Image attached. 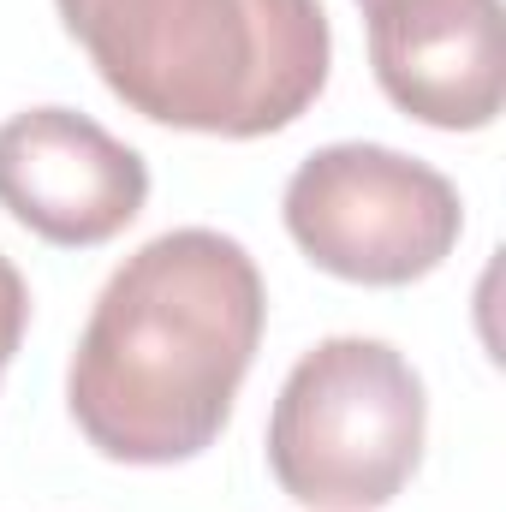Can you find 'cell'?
<instances>
[{
  "label": "cell",
  "mask_w": 506,
  "mask_h": 512,
  "mask_svg": "<svg viewBox=\"0 0 506 512\" xmlns=\"http://www.w3.org/2000/svg\"><path fill=\"white\" fill-rule=\"evenodd\" d=\"M268 322L256 256L215 227H173L131 251L66 370L84 441L120 465H185L233 417Z\"/></svg>",
  "instance_id": "obj_1"
},
{
  "label": "cell",
  "mask_w": 506,
  "mask_h": 512,
  "mask_svg": "<svg viewBox=\"0 0 506 512\" xmlns=\"http://www.w3.org/2000/svg\"><path fill=\"white\" fill-rule=\"evenodd\" d=\"M131 114L203 137H268L316 108L334 66L322 0H54Z\"/></svg>",
  "instance_id": "obj_2"
},
{
  "label": "cell",
  "mask_w": 506,
  "mask_h": 512,
  "mask_svg": "<svg viewBox=\"0 0 506 512\" xmlns=\"http://www.w3.org/2000/svg\"><path fill=\"white\" fill-rule=\"evenodd\" d=\"M429 399L405 352L364 334L310 346L268 411V471L310 512H376L423 465Z\"/></svg>",
  "instance_id": "obj_3"
},
{
  "label": "cell",
  "mask_w": 506,
  "mask_h": 512,
  "mask_svg": "<svg viewBox=\"0 0 506 512\" xmlns=\"http://www.w3.org/2000/svg\"><path fill=\"white\" fill-rule=\"evenodd\" d=\"M280 215L298 251L352 286H411L465 233L459 185L387 143H328L304 155Z\"/></svg>",
  "instance_id": "obj_4"
},
{
  "label": "cell",
  "mask_w": 506,
  "mask_h": 512,
  "mask_svg": "<svg viewBox=\"0 0 506 512\" xmlns=\"http://www.w3.org/2000/svg\"><path fill=\"white\" fill-rule=\"evenodd\" d=\"M149 203V161L72 108H24L0 126V209L48 245L120 239Z\"/></svg>",
  "instance_id": "obj_5"
},
{
  "label": "cell",
  "mask_w": 506,
  "mask_h": 512,
  "mask_svg": "<svg viewBox=\"0 0 506 512\" xmlns=\"http://www.w3.org/2000/svg\"><path fill=\"white\" fill-rule=\"evenodd\" d=\"M370 66L381 96L435 131H483L506 102L501 0H381Z\"/></svg>",
  "instance_id": "obj_6"
},
{
  "label": "cell",
  "mask_w": 506,
  "mask_h": 512,
  "mask_svg": "<svg viewBox=\"0 0 506 512\" xmlns=\"http://www.w3.org/2000/svg\"><path fill=\"white\" fill-rule=\"evenodd\" d=\"M24 328H30V286H24V274L12 268V256L0 251V376H6V364L18 358Z\"/></svg>",
  "instance_id": "obj_7"
},
{
  "label": "cell",
  "mask_w": 506,
  "mask_h": 512,
  "mask_svg": "<svg viewBox=\"0 0 506 512\" xmlns=\"http://www.w3.org/2000/svg\"><path fill=\"white\" fill-rule=\"evenodd\" d=\"M358 6H364V12H370V6H381V0H358Z\"/></svg>",
  "instance_id": "obj_8"
}]
</instances>
